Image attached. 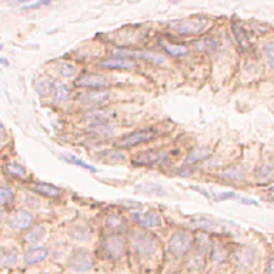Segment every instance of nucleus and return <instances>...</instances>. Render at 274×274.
<instances>
[{
    "instance_id": "nucleus-40",
    "label": "nucleus",
    "mask_w": 274,
    "mask_h": 274,
    "mask_svg": "<svg viewBox=\"0 0 274 274\" xmlns=\"http://www.w3.org/2000/svg\"><path fill=\"white\" fill-rule=\"evenodd\" d=\"M267 274H274V259H272L270 262L267 263V269H266Z\"/></svg>"
},
{
    "instance_id": "nucleus-29",
    "label": "nucleus",
    "mask_w": 274,
    "mask_h": 274,
    "mask_svg": "<svg viewBox=\"0 0 274 274\" xmlns=\"http://www.w3.org/2000/svg\"><path fill=\"white\" fill-rule=\"evenodd\" d=\"M14 200V191L13 188L7 186L0 187V206L4 207V206H10Z\"/></svg>"
},
{
    "instance_id": "nucleus-14",
    "label": "nucleus",
    "mask_w": 274,
    "mask_h": 274,
    "mask_svg": "<svg viewBox=\"0 0 274 274\" xmlns=\"http://www.w3.org/2000/svg\"><path fill=\"white\" fill-rule=\"evenodd\" d=\"M49 256V249L47 247H43V246H38V247H32L25 253V260L26 264L32 266V264H38V263L46 260Z\"/></svg>"
},
{
    "instance_id": "nucleus-30",
    "label": "nucleus",
    "mask_w": 274,
    "mask_h": 274,
    "mask_svg": "<svg viewBox=\"0 0 274 274\" xmlns=\"http://www.w3.org/2000/svg\"><path fill=\"white\" fill-rule=\"evenodd\" d=\"M137 191H141L144 194H156V196H164L166 191L163 190L162 187L157 186V184H153V183H149V184H141V186L136 187Z\"/></svg>"
},
{
    "instance_id": "nucleus-4",
    "label": "nucleus",
    "mask_w": 274,
    "mask_h": 274,
    "mask_svg": "<svg viewBox=\"0 0 274 274\" xmlns=\"http://www.w3.org/2000/svg\"><path fill=\"white\" fill-rule=\"evenodd\" d=\"M193 246V237L187 231H176L169 240V250L176 257L184 256Z\"/></svg>"
},
{
    "instance_id": "nucleus-41",
    "label": "nucleus",
    "mask_w": 274,
    "mask_h": 274,
    "mask_svg": "<svg viewBox=\"0 0 274 274\" xmlns=\"http://www.w3.org/2000/svg\"><path fill=\"white\" fill-rule=\"evenodd\" d=\"M238 201H240L241 204H253V206H257V204H259L256 200L253 199H238Z\"/></svg>"
},
{
    "instance_id": "nucleus-15",
    "label": "nucleus",
    "mask_w": 274,
    "mask_h": 274,
    "mask_svg": "<svg viewBox=\"0 0 274 274\" xmlns=\"http://www.w3.org/2000/svg\"><path fill=\"white\" fill-rule=\"evenodd\" d=\"M54 86H56V83L53 82V79L50 76H40L35 83L36 91L42 97H49L54 90Z\"/></svg>"
},
{
    "instance_id": "nucleus-39",
    "label": "nucleus",
    "mask_w": 274,
    "mask_h": 274,
    "mask_svg": "<svg viewBox=\"0 0 274 274\" xmlns=\"http://www.w3.org/2000/svg\"><path fill=\"white\" fill-rule=\"evenodd\" d=\"M45 4H49V1H39V3H33V4H29L26 6L25 9H38V7H42Z\"/></svg>"
},
{
    "instance_id": "nucleus-5",
    "label": "nucleus",
    "mask_w": 274,
    "mask_h": 274,
    "mask_svg": "<svg viewBox=\"0 0 274 274\" xmlns=\"http://www.w3.org/2000/svg\"><path fill=\"white\" fill-rule=\"evenodd\" d=\"M169 162V154L164 150H149V151H141L135 157V163L138 166H163Z\"/></svg>"
},
{
    "instance_id": "nucleus-22",
    "label": "nucleus",
    "mask_w": 274,
    "mask_h": 274,
    "mask_svg": "<svg viewBox=\"0 0 274 274\" xmlns=\"http://www.w3.org/2000/svg\"><path fill=\"white\" fill-rule=\"evenodd\" d=\"M106 226L110 231H114V233H120L126 230L125 219L120 217L119 214H110L106 220Z\"/></svg>"
},
{
    "instance_id": "nucleus-35",
    "label": "nucleus",
    "mask_w": 274,
    "mask_h": 274,
    "mask_svg": "<svg viewBox=\"0 0 274 274\" xmlns=\"http://www.w3.org/2000/svg\"><path fill=\"white\" fill-rule=\"evenodd\" d=\"M194 226L201 228V230H212V228L216 227V223L213 220H210V219H200V220L194 222Z\"/></svg>"
},
{
    "instance_id": "nucleus-47",
    "label": "nucleus",
    "mask_w": 274,
    "mask_h": 274,
    "mask_svg": "<svg viewBox=\"0 0 274 274\" xmlns=\"http://www.w3.org/2000/svg\"><path fill=\"white\" fill-rule=\"evenodd\" d=\"M273 203H274V199H273Z\"/></svg>"
},
{
    "instance_id": "nucleus-11",
    "label": "nucleus",
    "mask_w": 274,
    "mask_h": 274,
    "mask_svg": "<svg viewBox=\"0 0 274 274\" xmlns=\"http://www.w3.org/2000/svg\"><path fill=\"white\" fill-rule=\"evenodd\" d=\"M33 225V216L32 213L26 210H19L12 216L10 219V227L14 230H25Z\"/></svg>"
},
{
    "instance_id": "nucleus-43",
    "label": "nucleus",
    "mask_w": 274,
    "mask_h": 274,
    "mask_svg": "<svg viewBox=\"0 0 274 274\" xmlns=\"http://www.w3.org/2000/svg\"><path fill=\"white\" fill-rule=\"evenodd\" d=\"M6 137V130H4V127H3V125L0 123V140H3Z\"/></svg>"
},
{
    "instance_id": "nucleus-10",
    "label": "nucleus",
    "mask_w": 274,
    "mask_h": 274,
    "mask_svg": "<svg viewBox=\"0 0 274 274\" xmlns=\"http://www.w3.org/2000/svg\"><path fill=\"white\" fill-rule=\"evenodd\" d=\"M109 97H110V93L107 90H91V91L82 93L79 96V101L85 106H97L106 103Z\"/></svg>"
},
{
    "instance_id": "nucleus-16",
    "label": "nucleus",
    "mask_w": 274,
    "mask_h": 274,
    "mask_svg": "<svg viewBox=\"0 0 274 274\" xmlns=\"http://www.w3.org/2000/svg\"><path fill=\"white\" fill-rule=\"evenodd\" d=\"M100 66L103 69H132L135 66V62L132 59H126V57H112V59H106L103 62H100Z\"/></svg>"
},
{
    "instance_id": "nucleus-31",
    "label": "nucleus",
    "mask_w": 274,
    "mask_h": 274,
    "mask_svg": "<svg viewBox=\"0 0 274 274\" xmlns=\"http://www.w3.org/2000/svg\"><path fill=\"white\" fill-rule=\"evenodd\" d=\"M223 176L227 179H231V180H244L246 172H244V169H241L238 166H233V167H228L227 170H225Z\"/></svg>"
},
{
    "instance_id": "nucleus-26",
    "label": "nucleus",
    "mask_w": 274,
    "mask_h": 274,
    "mask_svg": "<svg viewBox=\"0 0 274 274\" xmlns=\"http://www.w3.org/2000/svg\"><path fill=\"white\" fill-rule=\"evenodd\" d=\"M194 49L200 50V51H213L219 47V42L216 39L207 38V39H201V40H197L193 43Z\"/></svg>"
},
{
    "instance_id": "nucleus-24",
    "label": "nucleus",
    "mask_w": 274,
    "mask_h": 274,
    "mask_svg": "<svg viewBox=\"0 0 274 274\" xmlns=\"http://www.w3.org/2000/svg\"><path fill=\"white\" fill-rule=\"evenodd\" d=\"M53 101L54 103H66L70 99V89L63 83H56L54 90H53Z\"/></svg>"
},
{
    "instance_id": "nucleus-36",
    "label": "nucleus",
    "mask_w": 274,
    "mask_h": 274,
    "mask_svg": "<svg viewBox=\"0 0 274 274\" xmlns=\"http://www.w3.org/2000/svg\"><path fill=\"white\" fill-rule=\"evenodd\" d=\"M264 54L269 60V64L274 69V43H269L264 46Z\"/></svg>"
},
{
    "instance_id": "nucleus-2",
    "label": "nucleus",
    "mask_w": 274,
    "mask_h": 274,
    "mask_svg": "<svg viewBox=\"0 0 274 274\" xmlns=\"http://www.w3.org/2000/svg\"><path fill=\"white\" fill-rule=\"evenodd\" d=\"M132 246L138 256L150 257L157 251V240L146 231H135L132 236Z\"/></svg>"
},
{
    "instance_id": "nucleus-27",
    "label": "nucleus",
    "mask_w": 274,
    "mask_h": 274,
    "mask_svg": "<svg viewBox=\"0 0 274 274\" xmlns=\"http://www.w3.org/2000/svg\"><path fill=\"white\" fill-rule=\"evenodd\" d=\"M59 75L63 76V77H73V76L77 73V67L76 64L70 62H59L57 66H56Z\"/></svg>"
},
{
    "instance_id": "nucleus-6",
    "label": "nucleus",
    "mask_w": 274,
    "mask_h": 274,
    "mask_svg": "<svg viewBox=\"0 0 274 274\" xmlns=\"http://www.w3.org/2000/svg\"><path fill=\"white\" fill-rule=\"evenodd\" d=\"M113 53L116 54V57H126V59H144L156 64H162L164 62V57L153 53V51H147V50H132V49H116L113 50Z\"/></svg>"
},
{
    "instance_id": "nucleus-3",
    "label": "nucleus",
    "mask_w": 274,
    "mask_h": 274,
    "mask_svg": "<svg viewBox=\"0 0 274 274\" xmlns=\"http://www.w3.org/2000/svg\"><path fill=\"white\" fill-rule=\"evenodd\" d=\"M100 250H101V254L107 260L116 262L125 253V241H123L122 237L116 236V234L106 236L101 240V243H100Z\"/></svg>"
},
{
    "instance_id": "nucleus-23",
    "label": "nucleus",
    "mask_w": 274,
    "mask_h": 274,
    "mask_svg": "<svg viewBox=\"0 0 274 274\" xmlns=\"http://www.w3.org/2000/svg\"><path fill=\"white\" fill-rule=\"evenodd\" d=\"M210 156V150L206 149V147H196L190 151V154L187 156L186 164H194V163H199L201 160H206L207 157Z\"/></svg>"
},
{
    "instance_id": "nucleus-42",
    "label": "nucleus",
    "mask_w": 274,
    "mask_h": 274,
    "mask_svg": "<svg viewBox=\"0 0 274 274\" xmlns=\"http://www.w3.org/2000/svg\"><path fill=\"white\" fill-rule=\"evenodd\" d=\"M191 188H193V190H196V191H200V193H203V196H206L207 199H210V194H209V193H207L206 190H203L201 187H191Z\"/></svg>"
},
{
    "instance_id": "nucleus-13",
    "label": "nucleus",
    "mask_w": 274,
    "mask_h": 274,
    "mask_svg": "<svg viewBox=\"0 0 274 274\" xmlns=\"http://www.w3.org/2000/svg\"><path fill=\"white\" fill-rule=\"evenodd\" d=\"M133 219L143 227H159V226H162V217L154 212L133 213Z\"/></svg>"
},
{
    "instance_id": "nucleus-37",
    "label": "nucleus",
    "mask_w": 274,
    "mask_h": 274,
    "mask_svg": "<svg viewBox=\"0 0 274 274\" xmlns=\"http://www.w3.org/2000/svg\"><path fill=\"white\" fill-rule=\"evenodd\" d=\"M237 199V194L234 191H225V193H222V194H219L217 197H216V201H225V200H233Z\"/></svg>"
},
{
    "instance_id": "nucleus-33",
    "label": "nucleus",
    "mask_w": 274,
    "mask_h": 274,
    "mask_svg": "<svg viewBox=\"0 0 274 274\" xmlns=\"http://www.w3.org/2000/svg\"><path fill=\"white\" fill-rule=\"evenodd\" d=\"M6 172L7 175L13 176V177H25L26 176V169L17 163H9L6 166Z\"/></svg>"
},
{
    "instance_id": "nucleus-38",
    "label": "nucleus",
    "mask_w": 274,
    "mask_h": 274,
    "mask_svg": "<svg viewBox=\"0 0 274 274\" xmlns=\"http://www.w3.org/2000/svg\"><path fill=\"white\" fill-rule=\"evenodd\" d=\"M273 173V169H272V166H263L262 167V172H260V179H267V177H270Z\"/></svg>"
},
{
    "instance_id": "nucleus-28",
    "label": "nucleus",
    "mask_w": 274,
    "mask_h": 274,
    "mask_svg": "<svg viewBox=\"0 0 274 274\" xmlns=\"http://www.w3.org/2000/svg\"><path fill=\"white\" fill-rule=\"evenodd\" d=\"M62 157L64 159V162L70 163V164H75V166H80L82 169L90 170L91 173H96V172H97V169H96L94 166H91V164H88V163L83 162L82 159L76 157V156H73V154H63Z\"/></svg>"
},
{
    "instance_id": "nucleus-21",
    "label": "nucleus",
    "mask_w": 274,
    "mask_h": 274,
    "mask_svg": "<svg viewBox=\"0 0 274 274\" xmlns=\"http://www.w3.org/2000/svg\"><path fill=\"white\" fill-rule=\"evenodd\" d=\"M228 254L226 247L220 241H214L212 246V260L216 264H223L227 260Z\"/></svg>"
},
{
    "instance_id": "nucleus-8",
    "label": "nucleus",
    "mask_w": 274,
    "mask_h": 274,
    "mask_svg": "<svg viewBox=\"0 0 274 274\" xmlns=\"http://www.w3.org/2000/svg\"><path fill=\"white\" fill-rule=\"evenodd\" d=\"M154 136V132L153 130H137V132H133L130 135L125 136L122 140L117 141V146L119 147H135V146H138V144H143V143H147Z\"/></svg>"
},
{
    "instance_id": "nucleus-17",
    "label": "nucleus",
    "mask_w": 274,
    "mask_h": 274,
    "mask_svg": "<svg viewBox=\"0 0 274 274\" xmlns=\"http://www.w3.org/2000/svg\"><path fill=\"white\" fill-rule=\"evenodd\" d=\"M32 190L46 197H60L63 194V190L60 187L53 186L49 183H36L35 186H32Z\"/></svg>"
},
{
    "instance_id": "nucleus-34",
    "label": "nucleus",
    "mask_w": 274,
    "mask_h": 274,
    "mask_svg": "<svg viewBox=\"0 0 274 274\" xmlns=\"http://www.w3.org/2000/svg\"><path fill=\"white\" fill-rule=\"evenodd\" d=\"M187 267L191 272H201L204 269V259L201 256H194L187 262Z\"/></svg>"
},
{
    "instance_id": "nucleus-25",
    "label": "nucleus",
    "mask_w": 274,
    "mask_h": 274,
    "mask_svg": "<svg viewBox=\"0 0 274 274\" xmlns=\"http://www.w3.org/2000/svg\"><path fill=\"white\" fill-rule=\"evenodd\" d=\"M46 236V228L42 227V226H38L35 228H32L27 234L25 236V241L29 243V244H36L39 241H42Z\"/></svg>"
},
{
    "instance_id": "nucleus-18",
    "label": "nucleus",
    "mask_w": 274,
    "mask_h": 274,
    "mask_svg": "<svg viewBox=\"0 0 274 274\" xmlns=\"http://www.w3.org/2000/svg\"><path fill=\"white\" fill-rule=\"evenodd\" d=\"M231 29H233V33H234V38L237 40V45L241 50H249L250 49V39L247 32L244 30V27L237 23V22H233L231 23Z\"/></svg>"
},
{
    "instance_id": "nucleus-32",
    "label": "nucleus",
    "mask_w": 274,
    "mask_h": 274,
    "mask_svg": "<svg viewBox=\"0 0 274 274\" xmlns=\"http://www.w3.org/2000/svg\"><path fill=\"white\" fill-rule=\"evenodd\" d=\"M101 157L106 160V162H123L126 160V156L122 151H117V150H107V151H103L101 153Z\"/></svg>"
},
{
    "instance_id": "nucleus-44",
    "label": "nucleus",
    "mask_w": 274,
    "mask_h": 274,
    "mask_svg": "<svg viewBox=\"0 0 274 274\" xmlns=\"http://www.w3.org/2000/svg\"><path fill=\"white\" fill-rule=\"evenodd\" d=\"M0 64H3V66H9V62H7L6 59H1V57H0Z\"/></svg>"
},
{
    "instance_id": "nucleus-7",
    "label": "nucleus",
    "mask_w": 274,
    "mask_h": 274,
    "mask_svg": "<svg viewBox=\"0 0 274 274\" xmlns=\"http://www.w3.org/2000/svg\"><path fill=\"white\" fill-rule=\"evenodd\" d=\"M70 266L72 269H75L76 272H90L94 267V262L91 254L86 249L76 250L75 253L70 257Z\"/></svg>"
},
{
    "instance_id": "nucleus-1",
    "label": "nucleus",
    "mask_w": 274,
    "mask_h": 274,
    "mask_svg": "<svg viewBox=\"0 0 274 274\" xmlns=\"http://www.w3.org/2000/svg\"><path fill=\"white\" fill-rule=\"evenodd\" d=\"M209 26V20L206 17H190L184 20H177L172 22L170 27L177 32L179 35H184V36H191V35H199L203 30H206V27Z\"/></svg>"
},
{
    "instance_id": "nucleus-20",
    "label": "nucleus",
    "mask_w": 274,
    "mask_h": 274,
    "mask_svg": "<svg viewBox=\"0 0 274 274\" xmlns=\"http://www.w3.org/2000/svg\"><path fill=\"white\" fill-rule=\"evenodd\" d=\"M17 263V251L14 249L0 250V269L12 267Z\"/></svg>"
},
{
    "instance_id": "nucleus-45",
    "label": "nucleus",
    "mask_w": 274,
    "mask_h": 274,
    "mask_svg": "<svg viewBox=\"0 0 274 274\" xmlns=\"http://www.w3.org/2000/svg\"><path fill=\"white\" fill-rule=\"evenodd\" d=\"M1 50H3V46H0V51H1Z\"/></svg>"
},
{
    "instance_id": "nucleus-9",
    "label": "nucleus",
    "mask_w": 274,
    "mask_h": 274,
    "mask_svg": "<svg viewBox=\"0 0 274 274\" xmlns=\"http://www.w3.org/2000/svg\"><path fill=\"white\" fill-rule=\"evenodd\" d=\"M76 85L79 88H89V89H101L106 88L109 85L107 79L101 75H94V73H85L82 75L77 80Z\"/></svg>"
},
{
    "instance_id": "nucleus-46",
    "label": "nucleus",
    "mask_w": 274,
    "mask_h": 274,
    "mask_svg": "<svg viewBox=\"0 0 274 274\" xmlns=\"http://www.w3.org/2000/svg\"><path fill=\"white\" fill-rule=\"evenodd\" d=\"M272 191H274V186H273V187H272Z\"/></svg>"
},
{
    "instance_id": "nucleus-19",
    "label": "nucleus",
    "mask_w": 274,
    "mask_h": 274,
    "mask_svg": "<svg viewBox=\"0 0 274 274\" xmlns=\"http://www.w3.org/2000/svg\"><path fill=\"white\" fill-rule=\"evenodd\" d=\"M163 49L166 50L172 57H183L188 54V47L186 45H179V43H169V42H164L162 40Z\"/></svg>"
},
{
    "instance_id": "nucleus-12",
    "label": "nucleus",
    "mask_w": 274,
    "mask_h": 274,
    "mask_svg": "<svg viewBox=\"0 0 274 274\" xmlns=\"http://www.w3.org/2000/svg\"><path fill=\"white\" fill-rule=\"evenodd\" d=\"M256 251L253 249H241L234 253V262L240 269H250L256 263Z\"/></svg>"
}]
</instances>
